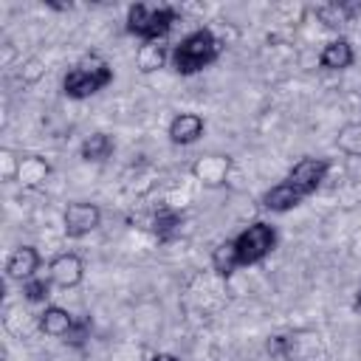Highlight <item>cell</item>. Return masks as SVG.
Returning a JSON list of instances; mask_svg holds the SVG:
<instances>
[{"mask_svg": "<svg viewBox=\"0 0 361 361\" xmlns=\"http://www.w3.org/2000/svg\"><path fill=\"white\" fill-rule=\"evenodd\" d=\"M180 20V14L172 6H147L135 3L127 11V34L138 37L141 42H161L172 25Z\"/></svg>", "mask_w": 361, "mask_h": 361, "instance_id": "3", "label": "cell"}, {"mask_svg": "<svg viewBox=\"0 0 361 361\" xmlns=\"http://www.w3.org/2000/svg\"><path fill=\"white\" fill-rule=\"evenodd\" d=\"M166 56L169 54H166V48L161 42H141L138 51H135V65H138L141 73H152V71L164 68Z\"/></svg>", "mask_w": 361, "mask_h": 361, "instance_id": "15", "label": "cell"}, {"mask_svg": "<svg viewBox=\"0 0 361 361\" xmlns=\"http://www.w3.org/2000/svg\"><path fill=\"white\" fill-rule=\"evenodd\" d=\"M234 245H237L240 268L243 265H257L276 248V228L265 220H257L234 237Z\"/></svg>", "mask_w": 361, "mask_h": 361, "instance_id": "4", "label": "cell"}, {"mask_svg": "<svg viewBox=\"0 0 361 361\" xmlns=\"http://www.w3.org/2000/svg\"><path fill=\"white\" fill-rule=\"evenodd\" d=\"M39 262H42V259H39V251H37L34 245H20V248L11 251V257H8V262H6V274H8V279L25 282V279L37 276Z\"/></svg>", "mask_w": 361, "mask_h": 361, "instance_id": "9", "label": "cell"}, {"mask_svg": "<svg viewBox=\"0 0 361 361\" xmlns=\"http://www.w3.org/2000/svg\"><path fill=\"white\" fill-rule=\"evenodd\" d=\"M48 276L56 288H76L82 279H85V259L73 251H65V254H56L48 265Z\"/></svg>", "mask_w": 361, "mask_h": 361, "instance_id": "7", "label": "cell"}, {"mask_svg": "<svg viewBox=\"0 0 361 361\" xmlns=\"http://www.w3.org/2000/svg\"><path fill=\"white\" fill-rule=\"evenodd\" d=\"M51 288H54L51 276H31V279L23 282V296L31 305H45L48 296H51Z\"/></svg>", "mask_w": 361, "mask_h": 361, "instance_id": "19", "label": "cell"}, {"mask_svg": "<svg viewBox=\"0 0 361 361\" xmlns=\"http://www.w3.org/2000/svg\"><path fill=\"white\" fill-rule=\"evenodd\" d=\"M62 223H65V237L82 240V237H87L90 231L99 228V223H102V209H99L96 203H87V200H73V203L65 206Z\"/></svg>", "mask_w": 361, "mask_h": 361, "instance_id": "5", "label": "cell"}, {"mask_svg": "<svg viewBox=\"0 0 361 361\" xmlns=\"http://www.w3.org/2000/svg\"><path fill=\"white\" fill-rule=\"evenodd\" d=\"M200 180H206V183H212V186H217V183H223L226 180V172H228V158H223V155H206L203 161H197L195 164V169H192Z\"/></svg>", "mask_w": 361, "mask_h": 361, "instance_id": "16", "label": "cell"}, {"mask_svg": "<svg viewBox=\"0 0 361 361\" xmlns=\"http://www.w3.org/2000/svg\"><path fill=\"white\" fill-rule=\"evenodd\" d=\"M212 268H214L217 276H223V279H228V276L240 268V257H237L234 240H223V243L212 251Z\"/></svg>", "mask_w": 361, "mask_h": 361, "instance_id": "14", "label": "cell"}, {"mask_svg": "<svg viewBox=\"0 0 361 361\" xmlns=\"http://www.w3.org/2000/svg\"><path fill=\"white\" fill-rule=\"evenodd\" d=\"M203 130H206V121H203L200 113H178V116L169 121L166 135H169L172 144L189 147V144H195V141L203 135Z\"/></svg>", "mask_w": 361, "mask_h": 361, "instance_id": "8", "label": "cell"}, {"mask_svg": "<svg viewBox=\"0 0 361 361\" xmlns=\"http://www.w3.org/2000/svg\"><path fill=\"white\" fill-rule=\"evenodd\" d=\"M327 172H330V161L327 158H299L290 169H288V175H285V180L288 183H293L305 197L307 195H313L319 186H322V180L327 178Z\"/></svg>", "mask_w": 361, "mask_h": 361, "instance_id": "6", "label": "cell"}, {"mask_svg": "<svg viewBox=\"0 0 361 361\" xmlns=\"http://www.w3.org/2000/svg\"><path fill=\"white\" fill-rule=\"evenodd\" d=\"M73 322H76V316H71V313H68L65 307H59V305H45V310L37 316L39 330H42L45 336H51V338H65V336L71 333Z\"/></svg>", "mask_w": 361, "mask_h": 361, "instance_id": "12", "label": "cell"}, {"mask_svg": "<svg viewBox=\"0 0 361 361\" xmlns=\"http://www.w3.org/2000/svg\"><path fill=\"white\" fill-rule=\"evenodd\" d=\"M338 149L347 152V155H361V121H350L338 130V138H336Z\"/></svg>", "mask_w": 361, "mask_h": 361, "instance_id": "20", "label": "cell"}, {"mask_svg": "<svg viewBox=\"0 0 361 361\" xmlns=\"http://www.w3.org/2000/svg\"><path fill=\"white\" fill-rule=\"evenodd\" d=\"M302 200H305V195H302L293 183H288V180H279L276 186H271V189L262 195V206H265L268 212H274V214H285V212L296 209Z\"/></svg>", "mask_w": 361, "mask_h": 361, "instance_id": "10", "label": "cell"}, {"mask_svg": "<svg viewBox=\"0 0 361 361\" xmlns=\"http://www.w3.org/2000/svg\"><path fill=\"white\" fill-rule=\"evenodd\" d=\"M353 62H355V51L350 45V39H344V37L330 39L319 54V65L324 71H347Z\"/></svg>", "mask_w": 361, "mask_h": 361, "instance_id": "11", "label": "cell"}, {"mask_svg": "<svg viewBox=\"0 0 361 361\" xmlns=\"http://www.w3.org/2000/svg\"><path fill=\"white\" fill-rule=\"evenodd\" d=\"M149 361H180L178 355H172V353H155Z\"/></svg>", "mask_w": 361, "mask_h": 361, "instance_id": "22", "label": "cell"}, {"mask_svg": "<svg viewBox=\"0 0 361 361\" xmlns=\"http://www.w3.org/2000/svg\"><path fill=\"white\" fill-rule=\"evenodd\" d=\"M110 152H113V138L107 133H93L79 147V158L87 164H102L110 158Z\"/></svg>", "mask_w": 361, "mask_h": 361, "instance_id": "13", "label": "cell"}, {"mask_svg": "<svg viewBox=\"0 0 361 361\" xmlns=\"http://www.w3.org/2000/svg\"><path fill=\"white\" fill-rule=\"evenodd\" d=\"M223 51V42L217 39V34L212 28H197L192 34H186L169 54V62L172 68L180 73V76H192L203 68H209Z\"/></svg>", "mask_w": 361, "mask_h": 361, "instance_id": "1", "label": "cell"}, {"mask_svg": "<svg viewBox=\"0 0 361 361\" xmlns=\"http://www.w3.org/2000/svg\"><path fill=\"white\" fill-rule=\"evenodd\" d=\"M113 82V68L107 65L104 56L99 54H87L79 62H73L62 79V93L68 99H90L99 90H104Z\"/></svg>", "mask_w": 361, "mask_h": 361, "instance_id": "2", "label": "cell"}, {"mask_svg": "<svg viewBox=\"0 0 361 361\" xmlns=\"http://www.w3.org/2000/svg\"><path fill=\"white\" fill-rule=\"evenodd\" d=\"M353 310H355V313H361V288L355 290V299H353Z\"/></svg>", "mask_w": 361, "mask_h": 361, "instance_id": "23", "label": "cell"}, {"mask_svg": "<svg viewBox=\"0 0 361 361\" xmlns=\"http://www.w3.org/2000/svg\"><path fill=\"white\" fill-rule=\"evenodd\" d=\"M358 8H361V3H324V6H319V8H316V14L322 17V23H324V25L338 28V25L350 23V20H353V14H355Z\"/></svg>", "mask_w": 361, "mask_h": 361, "instance_id": "17", "label": "cell"}, {"mask_svg": "<svg viewBox=\"0 0 361 361\" xmlns=\"http://www.w3.org/2000/svg\"><path fill=\"white\" fill-rule=\"evenodd\" d=\"M180 223H183V217H180L175 209H161V212L152 217V234H155L161 243H169V240L180 231Z\"/></svg>", "mask_w": 361, "mask_h": 361, "instance_id": "18", "label": "cell"}, {"mask_svg": "<svg viewBox=\"0 0 361 361\" xmlns=\"http://www.w3.org/2000/svg\"><path fill=\"white\" fill-rule=\"evenodd\" d=\"M87 338H90V319H85V316H82V319H76V322H73L71 333H68L62 341H65V344H71V347H82Z\"/></svg>", "mask_w": 361, "mask_h": 361, "instance_id": "21", "label": "cell"}]
</instances>
